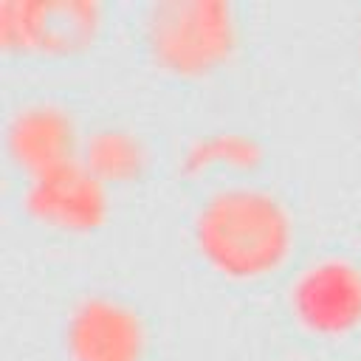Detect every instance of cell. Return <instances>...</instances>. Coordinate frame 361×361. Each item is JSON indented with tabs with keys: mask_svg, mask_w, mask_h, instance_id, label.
Wrapping results in <instances>:
<instances>
[{
	"mask_svg": "<svg viewBox=\"0 0 361 361\" xmlns=\"http://www.w3.org/2000/svg\"><path fill=\"white\" fill-rule=\"evenodd\" d=\"M290 237L288 214L262 189H223L197 214L203 254L228 274H259L276 265Z\"/></svg>",
	"mask_w": 361,
	"mask_h": 361,
	"instance_id": "6da1fadb",
	"label": "cell"
},
{
	"mask_svg": "<svg viewBox=\"0 0 361 361\" xmlns=\"http://www.w3.org/2000/svg\"><path fill=\"white\" fill-rule=\"evenodd\" d=\"M96 28V6L82 0H48V3H6L3 37L31 42L39 48H76Z\"/></svg>",
	"mask_w": 361,
	"mask_h": 361,
	"instance_id": "8992f818",
	"label": "cell"
},
{
	"mask_svg": "<svg viewBox=\"0 0 361 361\" xmlns=\"http://www.w3.org/2000/svg\"><path fill=\"white\" fill-rule=\"evenodd\" d=\"M138 164H141V147L127 133L104 130V133H96L87 144V166L99 178L102 175L124 178V175L135 172Z\"/></svg>",
	"mask_w": 361,
	"mask_h": 361,
	"instance_id": "ba28073f",
	"label": "cell"
},
{
	"mask_svg": "<svg viewBox=\"0 0 361 361\" xmlns=\"http://www.w3.org/2000/svg\"><path fill=\"white\" fill-rule=\"evenodd\" d=\"M8 144L20 164L39 172L71 158L73 124L51 104H31L14 116L8 127Z\"/></svg>",
	"mask_w": 361,
	"mask_h": 361,
	"instance_id": "52a82bcc",
	"label": "cell"
},
{
	"mask_svg": "<svg viewBox=\"0 0 361 361\" xmlns=\"http://www.w3.org/2000/svg\"><path fill=\"white\" fill-rule=\"evenodd\" d=\"M68 347L76 361H135L141 350L138 319L113 299H85L68 322Z\"/></svg>",
	"mask_w": 361,
	"mask_h": 361,
	"instance_id": "5b68a950",
	"label": "cell"
},
{
	"mask_svg": "<svg viewBox=\"0 0 361 361\" xmlns=\"http://www.w3.org/2000/svg\"><path fill=\"white\" fill-rule=\"evenodd\" d=\"M155 56L175 71H203L220 62L234 42V17L217 0L158 3L147 20Z\"/></svg>",
	"mask_w": 361,
	"mask_h": 361,
	"instance_id": "7a4b0ae2",
	"label": "cell"
},
{
	"mask_svg": "<svg viewBox=\"0 0 361 361\" xmlns=\"http://www.w3.org/2000/svg\"><path fill=\"white\" fill-rule=\"evenodd\" d=\"M290 293L293 310L313 330H347L361 316V276L344 259L307 265Z\"/></svg>",
	"mask_w": 361,
	"mask_h": 361,
	"instance_id": "3957f363",
	"label": "cell"
},
{
	"mask_svg": "<svg viewBox=\"0 0 361 361\" xmlns=\"http://www.w3.org/2000/svg\"><path fill=\"white\" fill-rule=\"evenodd\" d=\"M28 209L56 226H93L104 209L99 175L73 158L39 169L28 186Z\"/></svg>",
	"mask_w": 361,
	"mask_h": 361,
	"instance_id": "277c9868",
	"label": "cell"
}]
</instances>
